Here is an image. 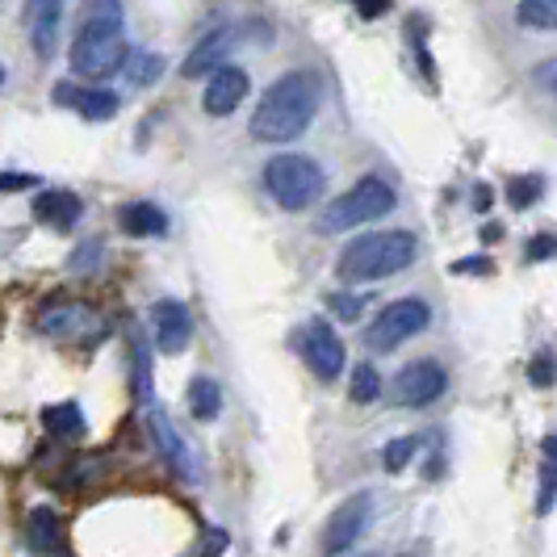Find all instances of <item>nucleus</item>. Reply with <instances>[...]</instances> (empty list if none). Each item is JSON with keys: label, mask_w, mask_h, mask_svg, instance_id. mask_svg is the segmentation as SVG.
<instances>
[{"label": "nucleus", "mask_w": 557, "mask_h": 557, "mask_svg": "<svg viewBox=\"0 0 557 557\" xmlns=\"http://www.w3.org/2000/svg\"><path fill=\"white\" fill-rule=\"evenodd\" d=\"M323 84L314 72H285L281 81L264 88L260 106L251 113V139L256 143H289L307 135V126L319 113Z\"/></svg>", "instance_id": "f257e3e1"}, {"label": "nucleus", "mask_w": 557, "mask_h": 557, "mask_svg": "<svg viewBox=\"0 0 557 557\" xmlns=\"http://www.w3.org/2000/svg\"><path fill=\"white\" fill-rule=\"evenodd\" d=\"M419 256V239L411 231H373L352 239L348 248L339 251L335 273L348 285H369V281L394 277L403 269H411V260Z\"/></svg>", "instance_id": "f03ea898"}, {"label": "nucleus", "mask_w": 557, "mask_h": 557, "mask_svg": "<svg viewBox=\"0 0 557 557\" xmlns=\"http://www.w3.org/2000/svg\"><path fill=\"white\" fill-rule=\"evenodd\" d=\"M122 9L117 4H97L92 17L81 26L72 42V67L88 81H106L113 72L126 67V34H122Z\"/></svg>", "instance_id": "7ed1b4c3"}, {"label": "nucleus", "mask_w": 557, "mask_h": 557, "mask_svg": "<svg viewBox=\"0 0 557 557\" xmlns=\"http://www.w3.org/2000/svg\"><path fill=\"white\" fill-rule=\"evenodd\" d=\"M323 185H327L323 168L314 164L310 156H298V151L273 156V160L264 164V189H269L273 201H277L281 210H289V214L314 206V201L323 197Z\"/></svg>", "instance_id": "20e7f679"}, {"label": "nucleus", "mask_w": 557, "mask_h": 557, "mask_svg": "<svg viewBox=\"0 0 557 557\" xmlns=\"http://www.w3.org/2000/svg\"><path fill=\"white\" fill-rule=\"evenodd\" d=\"M394 206H398V197H394L391 185H386L382 176H364L348 194H339L335 201L323 206L319 231H323V235H339V231H352V226L373 223V219L391 214Z\"/></svg>", "instance_id": "39448f33"}, {"label": "nucleus", "mask_w": 557, "mask_h": 557, "mask_svg": "<svg viewBox=\"0 0 557 557\" xmlns=\"http://www.w3.org/2000/svg\"><path fill=\"white\" fill-rule=\"evenodd\" d=\"M428 323H432V310H428L423 298H398V302H391V307L369 323L364 344H369L373 352H394V348H403L411 335L423 332Z\"/></svg>", "instance_id": "423d86ee"}, {"label": "nucleus", "mask_w": 557, "mask_h": 557, "mask_svg": "<svg viewBox=\"0 0 557 557\" xmlns=\"http://www.w3.org/2000/svg\"><path fill=\"white\" fill-rule=\"evenodd\" d=\"M369 516H373V495H364V491L339 503L332 516H327V524H323V554L327 557L348 554L361 541V532L369 529Z\"/></svg>", "instance_id": "0eeeda50"}, {"label": "nucleus", "mask_w": 557, "mask_h": 557, "mask_svg": "<svg viewBox=\"0 0 557 557\" xmlns=\"http://www.w3.org/2000/svg\"><path fill=\"white\" fill-rule=\"evenodd\" d=\"M448 391V373L441 361H411L394 377V398L398 407H428Z\"/></svg>", "instance_id": "6e6552de"}, {"label": "nucleus", "mask_w": 557, "mask_h": 557, "mask_svg": "<svg viewBox=\"0 0 557 557\" xmlns=\"http://www.w3.org/2000/svg\"><path fill=\"white\" fill-rule=\"evenodd\" d=\"M302 357H307V364L314 369L319 382H335L344 373V339L335 335L332 323L310 319L307 327H302Z\"/></svg>", "instance_id": "1a4fd4ad"}, {"label": "nucleus", "mask_w": 557, "mask_h": 557, "mask_svg": "<svg viewBox=\"0 0 557 557\" xmlns=\"http://www.w3.org/2000/svg\"><path fill=\"white\" fill-rule=\"evenodd\" d=\"M101 314L88 310L84 302H72V298H59L51 307H42L38 314V332L55 335V339H84V335H101Z\"/></svg>", "instance_id": "9d476101"}, {"label": "nucleus", "mask_w": 557, "mask_h": 557, "mask_svg": "<svg viewBox=\"0 0 557 557\" xmlns=\"http://www.w3.org/2000/svg\"><path fill=\"white\" fill-rule=\"evenodd\" d=\"M151 323H156V344H160V352L181 357V352L189 348V339H194V319H189L185 302L160 298L156 310H151Z\"/></svg>", "instance_id": "9b49d317"}, {"label": "nucleus", "mask_w": 557, "mask_h": 557, "mask_svg": "<svg viewBox=\"0 0 557 557\" xmlns=\"http://www.w3.org/2000/svg\"><path fill=\"white\" fill-rule=\"evenodd\" d=\"M248 88H251L248 72H244V67H235V63H226V67H219V72L210 76L201 106H206L210 117H226V113H235L244 101H248Z\"/></svg>", "instance_id": "f8f14e48"}, {"label": "nucleus", "mask_w": 557, "mask_h": 557, "mask_svg": "<svg viewBox=\"0 0 557 557\" xmlns=\"http://www.w3.org/2000/svg\"><path fill=\"white\" fill-rule=\"evenodd\" d=\"M55 101L67 106V110H76L88 122H106L122 106L110 88H84V84H55Z\"/></svg>", "instance_id": "ddd939ff"}, {"label": "nucleus", "mask_w": 557, "mask_h": 557, "mask_svg": "<svg viewBox=\"0 0 557 557\" xmlns=\"http://www.w3.org/2000/svg\"><path fill=\"white\" fill-rule=\"evenodd\" d=\"M235 47V29H226V26H219V29H210L201 42H197L194 51L185 55V63H181V72L189 76V81H197V76H214L219 67H226V51Z\"/></svg>", "instance_id": "4468645a"}, {"label": "nucleus", "mask_w": 557, "mask_h": 557, "mask_svg": "<svg viewBox=\"0 0 557 557\" xmlns=\"http://www.w3.org/2000/svg\"><path fill=\"white\" fill-rule=\"evenodd\" d=\"M147 423H151V441H156V448L164 453L168 466H172V470H176L181 478L197 482V478H201V474H197V457L189 453V448H185V441L172 432V423H168L160 411H151V416H147Z\"/></svg>", "instance_id": "2eb2a0df"}, {"label": "nucleus", "mask_w": 557, "mask_h": 557, "mask_svg": "<svg viewBox=\"0 0 557 557\" xmlns=\"http://www.w3.org/2000/svg\"><path fill=\"white\" fill-rule=\"evenodd\" d=\"M81 214L84 201L76 194H67V189H47L34 201V219L42 226H55V231H72V226L81 223Z\"/></svg>", "instance_id": "dca6fc26"}, {"label": "nucleus", "mask_w": 557, "mask_h": 557, "mask_svg": "<svg viewBox=\"0 0 557 557\" xmlns=\"http://www.w3.org/2000/svg\"><path fill=\"white\" fill-rule=\"evenodd\" d=\"M117 226L135 239H160V235H168V214L156 201H126L117 210Z\"/></svg>", "instance_id": "f3484780"}, {"label": "nucleus", "mask_w": 557, "mask_h": 557, "mask_svg": "<svg viewBox=\"0 0 557 557\" xmlns=\"http://www.w3.org/2000/svg\"><path fill=\"white\" fill-rule=\"evenodd\" d=\"M26 541L34 554H59L63 549V520L51 507H34L26 520Z\"/></svg>", "instance_id": "a211bd4d"}, {"label": "nucleus", "mask_w": 557, "mask_h": 557, "mask_svg": "<svg viewBox=\"0 0 557 557\" xmlns=\"http://www.w3.org/2000/svg\"><path fill=\"white\" fill-rule=\"evenodd\" d=\"M59 17H63V4L59 0H47L34 9V55L38 59H51L55 55V34H59Z\"/></svg>", "instance_id": "6ab92c4d"}, {"label": "nucleus", "mask_w": 557, "mask_h": 557, "mask_svg": "<svg viewBox=\"0 0 557 557\" xmlns=\"http://www.w3.org/2000/svg\"><path fill=\"white\" fill-rule=\"evenodd\" d=\"M185 403H189V416L210 423V419H219V411H223V391L214 386V377H194L189 391H185Z\"/></svg>", "instance_id": "aec40b11"}, {"label": "nucleus", "mask_w": 557, "mask_h": 557, "mask_svg": "<svg viewBox=\"0 0 557 557\" xmlns=\"http://www.w3.org/2000/svg\"><path fill=\"white\" fill-rule=\"evenodd\" d=\"M42 428L51 436H81L84 428H88V419H84L81 403H55V407L42 411Z\"/></svg>", "instance_id": "412c9836"}, {"label": "nucleus", "mask_w": 557, "mask_h": 557, "mask_svg": "<svg viewBox=\"0 0 557 557\" xmlns=\"http://www.w3.org/2000/svg\"><path fill=\"white\" fill-rule=\"evenodd\" d=\"M348 398H352L357 407H369V403H377V398H382V377H377V369H373V364H357V369H352Z\"/></svg>", "instance_id": "4be33fe9"}, {"label": "nucleus", "mask_w": 557, "mask_h": 557, "mask_svg": "<svg viewBox=\"0 0 557 557\" xmlns=\"http://www.w3.org/2000/svg\"><path fill=\"white\" fill-rule=\"evenodd\" d=\"M516 22L532 29H557V0H524V4H516Z\"/></svg>", "instance_id": "5701e85b"}, {"label": "nucleus", "mask_w": 557, "mask_h": 557, "mask_svg": "<svg viewBox=\"0 0 557 557\" xmlns=\"http://www.w3.org/2000/svg\"><path fill=\"white\" fill-rule=\"evenodd\" d=\"M416 453H419V436H398V441H391V445L382 448V461H386L391 474H403Z\"/></svg>", "instance_id": "b1692460"}, {"label": "nucleus", "mask_w": 557, "mask_h": 557, "mask_svg": "<svg viewBox=\"0 0 557 557\" xmlns=\"http://www.w3.org/2000/svg\"><path fill=\"white\" fill-rule=\"evenodd\" d=\"M541 189H545L541 176H516V181L507 185V201H511L516 210H524V206H532V201L541 197Z\"/></svg>", "instance_id": "393cba45"}, {"label": "nucleus", "mask_w": 557, "mask_h": 557, "mask_svg": "<svg viewBox=\"0 0 557 557\" xmlns=\"http://www.w3.org/2000/svg\"><path fill=\"white\" fill-rule=\"evenodd\" d=\"M160 76H164V55H156V51H151V55H147V51H143V55H135V67H131V84L147 88V84H156Z\"/></svg>", "instance_id": "a878e982"}, {"label": "nucleus", "mask_w": 557, "mask_h": 557, "mask_svg": "<svg viewBox=\"0 0 557 557\" xmlns=\"http://www.w3.org/2000/svg\"><path fill=\"white\" fill-rule=\"evenodd\" d=\"M327 310H332L335 319H344V323H357L364 310V298H357V294H332V298H327Z\"/></svg>", "instance_id": "bb28decb"}, {"label": "nucleus", "mask_w": 557, "mask_h": 557, "mask_svg": "<svg viewBox=\"0 0 557 557\" xmlns=\"http://www.w3.org/2000/svg\"><path fill=\"white\" fill-rule=\"evenodd\" d=\"M554 499H557V466H545V474H541V499H536V511H541V516H549V511H554Z\"/></svg>", "instance_id": "cd10ccee"}, {"label": "nucleus", "mask_w": 557, "mask_h": 557, "mask_svg": "<svg viewBox=\"0 0 557 557\" xmlns=\"http://www.w3.org/2000/svg\"><path fill=\"white\" fill-rule=\"evenodd\" d=\"M495 264L486 260V256H466V260H453V273L457 277H482V273H491Z\"/></svg>", "instance_id": "c85d7f7f"}, {"label": "nucleus", "mask_w": 557, "mask_h": 557, "mask_svg": "<svg viewBox=\"0 0 557 557\" xmlns=\"http://www.w3.org/2000/svg\"><path fill=\"white\" fill-rule=\"evenodd\" d=\"M223 549H226V532L214 529V532H206V536H201V545L194 549V557H223Z\"/></svg>", "instance_id": "c756f323"}, {"label": "nucleus", "mask_w": 557, "mask_h": 557, "mask_svg": "<svg viewBox=\"0 0 557 557\" xmlns=\"http://www.w3.org/2000/svg\"><path fill=\"white\" fill-rule=\"evenodd\" d=\"M17 189H34V176H26V172H0V194H17Z\"/></svg>", "instance_id": "7c9ffc66"}, {"label": "nucleus", "mask_w": 557, "mask_h": 557, "mask_svg": "<svg viewBox=\"0 0 557 557\" xmlns=\"http://www.w3.org/2000/svg\"><path fill=\"white\" fill-rule=\"evenodd\" d=\"M532 382H536V386H545V382H549V364L545 361L532 364Z\"/></svg>", "instance_id": "2f4dec72"}, {"label": "nucleus", "mask_w": 557, "mask_h": 557, "mask_svg": "<svg viewBox=\"0 0 557 557\" xmlns=\"http://www.w3.org/2000/svg\"><path fill=\"white\" fill-rule=\"evenodd\" d=\"M545 251H554V239H536V244H532V260H536V256H545Z\"/></svg>", "instance_id": "473e14b6"}, {"label": "nucleus", "mask_w": 557, "mask_h": 557, "mask_svg": "<svg viewBox=\"0 0 557 557\" xmlns=\"http://www.w3.org/2000/svg\"><path fill=\"white\" fill-rule=\"evenodd\" d=\"M545 457H549V466H557V436H545Z\"/></svg>", "instance_id": "72a5a7b5"}, {"label": "nucleus", "mask_w": 557, "mask_h": 557, "mask_svg": "<svg viewBox=\"0 0 557 557\" xmlns=\"http://www.w3.org/2000/svg\"><path fill=\"white\" fill-rule=\"evenodd\" d=\"M478 201H474V206H478V210H486V206H491V201H495V194H491V189H478Z\"/></svg>", "instance_id": "f704fd0d"}, {"label": "nucleus", "mask_w": 557, "mask_h": 557, "mask_svg": "<svg viewBox=\"0 0 557 557\" xmlns=\"http://www.w3.org/2000/svg\"><path fill=\"white\" fill-rule=\"evenodd\" d=\"M0 84H4V67H0Z\"/></svg>", "instance_id": "c9c22d12"}]
</instances>
